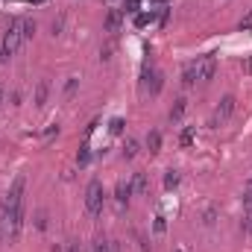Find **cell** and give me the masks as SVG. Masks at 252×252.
Returning <instances> with one entry per match:
<instances>
[{"instance_id":"obj_1","label":"cell","mask_w":252,"mask_h":252,"mask_svg":"<svg viewBox=\"0 0 252 252\" xmlns=\"http://www.w3.org/2000/svg\"><path fill=\"white\" fill-rule=\"evenodd\" d=\"M21 26H23V18H12V21H9V29H6V35H3V44H0V62H9V59L21 50V44H23Z\"/></svg>"},{"instance_id":"obj_15","label":"cell","mask_w":252,"mask_h":252,"mask_svg":"<svg viewBox=\"0 0 252 252\" xmlns=\"http://www.w3.org/2000/svg\"><path fill=\"white\" fill-rule=\"evenodd\" d=\"M91 252H112V241H109V238H103V235H97V238H94V244H91Z\"/></svg>"},{"instance_id":"obj_16","label":"cell","mask_w":252,"mask_h":252,"mask_svg":"<svg viewBox=\"0 0 252 252\" xmlns=\"http://www.w3.org/2000/svg\"><path fill=\"white\" fill-rule=\"evenodd\" d=\"M132 235H135V241H138V250H141V252H150V250H153V244H150V238H147V235H141L138 229H135Z\"/></svg>"},{"instance_id":"obj_5","label":"cell","mask_w":252,"mask_h":252,"mask_svg":"<svg viewBox=\"0 0 252 252\" xmlns=\"http://www.w3.org/2000/svg\"><path fill=\"white\" fill-rule=\"evenodd\" d=\"M123 26V12L120 9H109V15H106V32H117Z\"/></svg>"},{"instance_id":"obj_33","label":"cell","mask_w":252,"mask_h":252,"mask_svg":"<svg viewBox=\"0 0 252 252\" xmlns=\"http://www.w3.org/2000/svg\"><path fill=\"white\" fill-rule=\"evenodd\" d=\"M176 252H185V250H176Z\"/></svg>"},{"instance_id":"obj_6","label":"cell","mask_w":252,"mask_h":252,"mask_svg":"<svg viewBox=\"0 0 252 252\" xmlns=\"http://www.w3.org/2000/svg\"><path fill=\"white\" fill-rule=\"evenodd\" d=\"M144 79H147V82H144V88L156 97V94L161 91V73H159V70H147V73H144Z\"/></svg>"},{"instance_id":"obj_20","label":"cell","mask_w":252,"mask_h":252,"mask_svg":"<svg viewBox=\"0 0 252 252\" xmlns=\"http://www.w3.org/2000/svg\"><path fill=\"white\" fill-rule=\"evenodd\" d=\"M203 223H206V226H214V223H217V208H214V206H208V208H206Z\"/></svg>"},{"instance_id":"obj_10","label":"cell","mask_w":252,"mask_h":252,"mask_svg":"<svg viewBox=\"0 0 252 252\" xmlns=\"http://www.w3.org/2000/svg\"><path fill=\"white\" fill-rule=\"evenodd\" d=\"M185 112H188V100H185V97H179V100L173 103V109H170V120H173V123H176V120H182V115H185Z\"/></svg>"},{"instance_id":"obj_4","label":"cell","mask_w":252,"mask_h":252,"mask_svg":"<svg viewBox=\"0 0 252 252\" xmlns=\"http://www.w3.org/2000/svg\"><path fill=\"white\" fill-rule=\"evenodd\" d=\"M235 103H238V100H235L232 94H226V97H223V100L217 103V109H214V117H211V126H220V123H226V120H229V117L235 115Z\"/></svg>"},{"instance_id":"obj_26","label":"cell","mask_w":252,"mask_h":252,"mask_svg":"<svg viewBox=\"0 0 252 252\" xmlns=\"http://www.w3.org/2000/svg\"><path fill=\"white\" fill-rule=\"evenodd\" d=\"M35 226H38V229H47V211H38V214H35Z\"/></svg>"},{"instance_id":"obj_29","label":"cell","mask_w":252,"mask_h":252,"mask_svg":"<svg viewBox=\"0 0 252 252\" xmlns=\"http://www.w3.org/2000/svg\"><path fill=\"white\" fill-rule=\"evenodd\" d=\"M68 252H79V244H70V247H68Z\"/></svg>"},{"instance_id":"obj_30","label":"cell","mask_w":252,"mask_h":252,"mask_svg":"<svg viewBox=\"0 0 252 252\" xmlns=\"http://www.w3.org/2000/svg\"><path fill=\"white\" fill-rule=\"evenodd\" d=\"M0 109H3V85H0Z\"/></svg>"},{"instance_id":"obj_31","label":"cell","mask_w":252,"mask_h":252,"mask_svg":"<svg viewBox=\"0 0 252 252\" xmlns=\"http://www.w3.org/2000/svg\"><path fill=\"white\" fill-rule=\"evenodd\" d=\"M32 3H41V0H32Z\"/></svg>"},{"instance_id":"obj_2","label":"cell","mask_w":252,"mask_h":252,"mask_svg":"<svg viewBox=\"0 0 252 252\" xmlns=\"http://www.w3.org/2000/svg\"><path fill=\"white\" fill-rule=\"evenodd\" d=\"M103 200H106L103 182H100V179H91L88 188H85V208H88L91 217H100V214H103Z\"/></svg>"},{"instance_id":"obj_14","label":"cell","mask_w":252,"mask_h":252,"mask_svg":"<svg viewBox=\"0 0 252 252\" xmlns=\"http://www.w3.org/2000/svg\"><path fill=\"white\" fill-rule=\"evenodd\" d=\"M138 153H141V144H138L135 138H129V141L123 144V159H135Z\"/></svg>"},{"instance_id":"obj_21","label":"cell","mask_w":252,"mask_h":252,"mask_svg":"<svg viewBox=\"0 0 252 252\" xmlns=\"http://www.w3.org/2000/svg\"><path fill=\"white\" fill-rule=\"evenodd\" d=\"M76 85H79V79H76V76H70V79H68V85H65V97H73V94H76Z\"/></svg>"},{"instance_id":"obj_28","label":"cell","mask_w":252,"mask_h":252,"mask_svg":"<svg viewBox=\"0 0 252 252\" xmlns=\"http://www.w3.org/2000/svg\"><path fill=\"white\" fill-rule=\"evenodd\" d=\"M250 26H252V12L244 18V21H241V29H250Z\"/></svg>"},{"instance_id":"obj_27","label":"cell","mask_w":252,"mask_h":252,"mask_svg":"<svg viewBox=\"0 0 252 252\" xmlns=\"http://www.w3.org/2000/svg\"><path fill=\"white\" fill-rule=\"evenodd\" d=\"M244 206H247V211H252V191L244 194Z\"/></svg>"},{"instance_id":"obj_23","label":"cell","mask_w":252,"mask_h":252,"mask_svg":"<svg viewBox=\"0 0 252 252\" xmlns=\"http://www.w3.org/2000/svg\"><path fill=\"white\" fill-rule=\"evenodd\" d=\"M153 18H156V12H150V15H135V26H147Z\"/></svg>"},{"instance_id":"obj_13","label":"cell","mask_w":252,"mask_h":252,"mask_svg":"<svg viewBox=\"0 0 252 252\" xmlns=\"http://www.w3.org/2000/svg\"><path fill=\"white\" fill-rule=\"evenodd\" d=\"M147 150H150V153H159V150H161V132L153 129V132L147 135Z\"/></svg>"},{"instance_id":"obj_7","label":"cell","mask_w":252,"mask_h":252,"mask_svg":"<svg viewBox=\"0 0 252 252\" xmlns=\"http://www.w3.org/2000/svg\"><path fill=\"white\" fill-rule=\"evenodd\" d=\"M132 194H138V197H147V194H150V179H147V173H135V176H132Z\"/></svg>"},{"instance_id":"obj_12","label":"cell","mask_w":252,"mask_h":252,"mask_svg":"<svg viewBox=\"0 0 252 252\" xmlns=\"http://www.w3.org/2000/svg\"><path fill=\"white\" fill-rule=\"evenodd\" d=\"M194 82H197V65H188L185 73H182V85L185 88H194Z\"/></svg>"},{"instance_id":"obj_9","label":"cell","mask_w":252,"mask_h":252,"mask_svg":"<svg viewBox=\"0 0 252 252\" xmlns=\"http://www.w3.org/2000/svg\"><path fill=\"white\" fill-rule=\"evenodd\" d=\"M47 97H50V82H47V79H38V85H35V97H32L35 106L41 109V106L47 103Z\"/></svg>"},{"instance_id":"obj_24","label":"cell","mask_w":252,"mask_h":252,"mask_svg":"<svg viewBox=\"0 0 252 252\" xmlns=\"http://www.w3.org/2000/svg\"><path fill=\"white\" fill-rule=\"evenodd\" d=\"M76 161H79V164H88V161H91V153H88V147H79V153H76Z\"/></svg>"},{"instance_id":"obj_19","label":"cell","mask_w":252,"mask_h":252,"mask_svg":"<svg viewBox=\"0 0 252 252\" xmlns=\"http://www.w3.org/2000/svg\"><path fill=\"white\" fill-rule=\"evenodd\" d=\"M176 185H179V173H176V170H167V176H164V188L173 191Z\"/></svg>"},{"instance_id":"obj_25","label":"cell","mask_w":252,"mask_h":252,"mask_svg":"<svg viewBox=\"0 0 252 252\" xmlns=\"http://www.w3.org/2000/svg\"><path fill=\"white\" fill-rule=\"evenodd\" d=\"M138 6H141V0H123V9L120 12H129L132 15V12H138Z\"/></svg>"},{"instance_id":"obj_17","label":"cell","mask_w":252,"mask_h":252,"mask_svg":"<svg viewBox=\"0 0 252 252\" xmlns=\"http://www.w3.org/2000/svg\"><path fill=\"white\" fill-rule=\"evenodd\" d=\"M21 35H23V41H29V38L35 35V23H32L29 18H23V26H21Z\"/></svg>"},{"instance_id":"obj_32","label":"cell","mask_w":252,"mask_h":252,"mask_svg":"<svg viewBox=\"0 0 252 252\" xmlns=\"http://www.w3.org/2000/svg\"><path fill=\"white\" fill-rule=\"evenodd\" d=\"M156 3H164V0H156Z\"/></svg>"},{"instance_id":"obj_22","label":"cell","mask_w":252,"mask_h":252,"mask_svg":"<svg viewBox=\"0 0 252 252\" xmlns=\"http://www.w3.org/2000/svg\"><path fill=\"white\" fill-rule=\"evenodd\" d=\"M164 229H167V223H164V217L159 214V217L153 220V232H156V235H164Z\"/></svg>"},{"instance_id":"obj_3","label":"cell","mask_w":252,"mask_h":252,"mask_svg":"<svg viewBox=\"0 0 252 252\" xmlns=\"http://www.w3.org/2000/svg\"><path fill=\"white\" fill-rule=\"evenodd\" d=\"M197 65V79L200 82H211L214 79V73H217V56L214 53H206L200 62H194Z\"/></svg>"},{"instance_id":"obj_18","label":"cell","mask_w":252,"mask_h":252,"mask_svg":"<svg viewBox=\"0 0 252 252\" xmlns=\"http://www.w3.org/2000/svg\"><path fill=\"white\" fill-rule=\"evenodd\" d=\"M126 129V123H123V117H112V123H109V132L112 135H120Z\"/></svg>"},{"instance_id":"obj_8","label":"cell","mask_w":252,"mask_h":252,"mask_svg":"<svg viewBox=\"0 0 252 252\" xmlns=\"http://www.w3.org/2000/svg\"><path fill=\"white\" fill-rule=\"evenodd\" d=\"M129 197H132V182H117V188H115V200H117L120 208L129 203Z\"/></svg>"},{"instance_id":"obj_11","label":"cell","mask_w":252,"mask_h":252,"mask_svg":"<svg viewBox=\"0 0 252 252\" xmlns=\"http://www.w3.org/2000/svg\"><path fill=\"white\" fill-rule=\"evenodd\" d=\"M194 138H197V126H185L182 135H179V147H191Z\"/></svg>"}]
</instances>
